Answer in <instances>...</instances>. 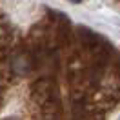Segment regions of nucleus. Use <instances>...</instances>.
<instances>
[{
	"mask_svg": "<svg viewBox=\"0 0 120 120\" xmlns=\"http://www.w3.org/2000/svg\"><path fill=\"white\" fill-rule=\"evenodd\" d=\"M71 2H80V0H71Z\"/></svg>",
	"mask_w": 120,
	"mask_h": 120,
	"instance_id": "nucleus-1",
	"label": "nucleus"
}]
</instances>
